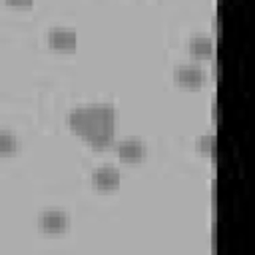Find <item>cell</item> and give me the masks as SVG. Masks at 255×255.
I'll return each mask as SVG.
<instances>
[{
	"instance_id": "cell-7",
	"label": "cell",
	"mask_w": 255,
	"mask_h": 255,
	"mask_svg": "<svg viewBox=\"0 0 255 255\" xmlns=\"http://www.w3.org/2000/svg\"><path fill=\"white\" fill-rule=\"evenodd\" d=\"M189 50H191V54H195L199 58H207V56H211V50H213L211 40L207 36H193L189 40Z\"/></svg>"
},
{
	"instance_id": "cell-5",
	"label": "cell",
	"mask_w": 255,
	"mask_h": 255,
	"mask_svg": "<svg viewBox=\"0 0 255 255\" xmlns=\"http://www.w3.org/2000/svg\"><path fill=\"white\" fill-rule=\"evenodd\" d=\"M92 181L100 189H114L120 185V171L114 165H102L92 173Z\"/></svg>"
},
{
	"instance_id": "cell-9",
	"label": "cell",
	"mask_w": 255,
	"mask_h": 255,
	"mask_svg": "<svg viewBox=\"0 0 255 255\" xmlns=\"http://www.w3.org/2000/svg\"><path fill=\"white\" fill-rule=\"evenodd\" d=\"M197 147L207 153V155H213L215 153V135L213 133H203L199 139H197Z\"/></svg>"
},
{
	"instance_id": "cell-1",
	"label": "cell",
	"mask_w": 255,
	"mask_h": 255,
	"mask_svg": "<svg viewBox=\"0 0 255 255\" xmlns=\"http://www.w3.org/2000/svg\"><path fill=\"white\" fill-rule=\"evenodd\" d=\"M70 128L96 147H104L114 137L116 112L110 104H86L68 112Z\"/></svg>"
},
{
	"instance_id": "cell-2",
	"label": "cell",
	"mask_w": 255,
	"mask_h": 255,
	"mask_svg": "<svg viewBox=\"0 0 255 255\" xmlns=\"http://www.w3.org/2000/svg\"><path fill=\"white\" fill-rule=\"evenodd\" d=\"M48 42L58 50H72L76 46V30L70 26H52L48 30Z\"/></svg>"
},
{
	"instance_id": "cell-8",
	"label": "cell",
	"mask_w": 255,
	"mask_h": 255,
	"mask_svg": "<svg viewBox=\"0 0 255 255\" xmlns=\"http://www.w3.org/2000/svg\"><path fill=\"white\" fill-rule=\"evenodd\" d=\"M14 149H18V139L10 131L0 129V153H10Z\"/></svg>"
},
{
	"instance_id": "cell-4",
	"label": "cell",
	"mask_w": 255,
	"mask_h": 255,
	"mask_svg": "<svg viewBox=\"0 0 255 255\" xmlns=\"http://www.w3.org/2000/svg\"><path fill=\"white\" fill-rule=\"evenodd\" d=\"M173 76L183 86H199L205 80V72L197 64H181L175 68Z\"/></svg>"
},
{
	"instance_id": "cell-6",
	"label": "cell",
	"mask_w": 255,
	"mask_h": 255,
	"mask_svg": "<svg viewBox=\"0 0 255 255\" xmlns=\"http://www.w3.org/2000/svg\"><path fill=\"white\" fill-rule=\"evenodd\" d=\"M116 151H118V155H120L122 159H126V161H135V159H139V157L143 155L145 145H143V141L137 139V137H126V139L118 141Z\"/></svg>"
},
{
	"instance_id": "cell-3",
	"label": "cell",
	"mask_w": 255,
	"mask_h": 255,
	"mask_svg": "<svg viewBox=\"0 0 255 255\" xmlns=\"http://www.w3.org/2000/svg\"><path fill=\"white\" fill-rule=\"evenodd\" d=\"M38 223L44 231H64L68 227V215L64 211H58V209H46L40 213L38 217Z\"/></svg>"
}]
</instances>
